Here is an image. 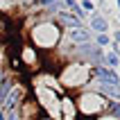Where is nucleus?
Masks as SVG:
<instances>
[{"mask_svg":"<svg viewBox=\"0 0 120 120\" xmlns=\"http://www.w3.org/2000/svg\"><path fill=\"white\" fill-rule=\"evenodd\" d=\"M34 39H36V43H41L43 48H50L57 43V39H59V32H57V27L54 25H41L34 30Z\"/></svg>","mask_w":120,"mask_h":120,"instance_id":"1","label":"nucleus"},{"mask_svg":"<svg viewBox=\"0 0 120 120\" xmlns=\"http://www.w3.org/2000/svg\"><path fill=\"white\" fill-rule=\"evenodd\" d=\"M20 98H23V86H11L9 93L5 95V100H2V113H5V111L14 113V109H16V104H18Z\"/></svg>","mask_w":120,"mask_h":120,"instance_id":"2","label":"nucleus"},{"mask_svg":"<svg viewBox=\"0 0 120 120\" xmlns=\"http://www.w3.org/2000/svg\"><path fill=\"white\" fill-rule=\"evenodd\" d=\"M95 75L100 77V84H111V86H118L120 79H118V75L111 70V68H104V66H98L95 68Z\"/></svg>","mask_w":120,"mask_h":120,"instance_id":"3","label":"nucleus"},{"mask_svg":"<svg viewBox=\"0 0 120 120\" xmlns=\"http://www.w3.org/2000/svg\"><path fill=\"white\" fill-rule=\"evenodd\" d=\"M68 39L75 41V43H86V41H91V32L84 30V27H70L68 30Z\"/></svg>","mask_w":120,"mask_h":120,"instance_id":"4","label":"nucleus"},{"mask_svg":"<svg viewBox=\"0 0 120 120\" xmlns=\"http://www.w3.org/2000/svg\"><path fill=\"white\" fill-rule=\"evenodd\" d=\"M91 30H95V32H100V34H104L109 30V23L102 16H98V14H93L91 16Z\"/></svg>","mask_w":120,"mask_h":120,"instance_id":"5","label":"nucleus"},{"mask_svg":"<svg viewBox=\"0 0 120 120\" xmlns=\"http://www.w3.org/2000/svg\"><path fill=\"white\" fill-rule=\"evenodd\" d=\"M59 20L64 25H68V30H70V27H82V20L77 18V16H70L68 11H59Z\"/></svg>","mask_w":120,"mask_h":120,"instance_id":"6","label":"nucleus"},{"mask_svg":"<svg viewBox=\"0 0 120 120\" xmlns=\"http://www.w3.org/2000/svg\"><path fill=\"white\" fill-rule=\"evenodd\" d=\"M100 91L104 95H111V98H118L120 100V86H111V84H100Z\"/></svg>","mask_w":120,"mask_h":120,"instance_id":"7","label":"nucleus"},{"mask_svg":"<svg viewBox=\"0 0 120 120\" xmlns=\"http://www.w3.org/2000/svg\"><path fill=\"white\" fill-rule=\"evenodd\" d=\"M104 59H107V64H109V68H111V70H113V68L120 64V57H118V52H107V54H104Z\"/></svg>","mask_w":120,"mask_h":120,"instance_id":"8","label":"nucleus"},{"mask_svg":"<svg viewBox=\"0 0 120 120\" xmlns=\"http://www.w3.org/2000/svg\"><path fill=\"white\" fill-rule=\"evenodd\" d=\"M109 111H111V116L120 118V102H109Z\"/></svg>","mask_w":120,"mask_h":120,"instance_id":"9","label":"nucleus"},{"mask_svg":"<svg viewBox=\"0 0 120 120\" xmlns=\"http://www.w3.org/2000/svg\"><path fill=\"white\" fill-rule=\"evenodd\" d=\"M82 9H86V11H93L95 7H93V2H91V0H82Z\"/></svg>","mask_w":120,"mask_h":120,"instance_id":"10","label":"nucleus"},{"mask_svg":"<svg viewBox=\"0 0 120 120\" xmlns=\"http://www.w3.org/2000/svg\"><path fill=\"white\" fill-rule=\"evenodd\" d=\"M98 43H100V45H107V43H109V36H107V34H100V36H98Z\"/></svg>","mask_w":120,"mask_h":120,"instance_id":"11","label":"nucleus"},{"mask_svg":"<svg viewBox=\"0 0 120 120\" xmlns=\"http://www.w3.org/2000/svg\"><path fill=\"white\" fill-rule=\"evenodd\" d=\"M113 39H116V43H120V32H116V36H113Z\"/></svg>","mask_w":120,"mask_h":120,"instance_id":"12","label":"nucleus"},{"mask_svg":"<svg viewBox=\"0 0 120 120\" xmlns=\"http://www.w3.org/2000/svg\"><path fill=\"white\" fill-rule=\"evenodd\" d=\"M118 7H120V0H118Z\"/></svg>","mask_w":120,"mask_h":120,"instance_id":"13","label":"nucleus"}]
</instances>
